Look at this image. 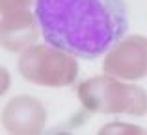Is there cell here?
I'll use <instances>...</instances> for the list:
<instances>
[{
    "instance_id": "7a4b0ae2",
    "label": "cell",
    "mask_w": 147,
    "mask_h": 135,
    "mask_svg": "<svg viewBox=\"0 0 147 135\" xmlns=\"http://www.w3.org/2000/svg\"><path fill=\"white\" fill-rule=\"evenodd\" d=\"M104 68L119 78L138 80L147 76V39L134 35L127 41H119L110 50Z\"/></svg>"
},
{
    "instance_id": "3957f363",
    "label": "cell",
    "mask_w": 147,
    "mask_h": 135,
    "mask_svg": "<svg viewBox=\"0 0 147 135\" xmlns=\"http://www.w3.org/2000/svg\"><path fill=\"white\" fill-rule=\"evenodd\" d=\"M34 52L39 56L47 67L43 68H34V70L26 72V78L34 83H41V85H67L75 80L76 76V63L71 59V54L63 52H54L47 46H36L32 48Z\"/></svg>"
},
{
    "instance_id": "6da1fadb",
    "label": "cell",
    "mask_w": 147,
    "mask_h": 135,
    "mask_svg": "<svg viewBox=\"0 0 147 135\" xmlns=\"http://www.w3.org/2000/svg\"><path fill=\"white\" fill-rule=\"evenodd\" d=\"M41 35L82 59L110 52L129 30L127 0H36Z\"/></svg>"
}]
</instances>
